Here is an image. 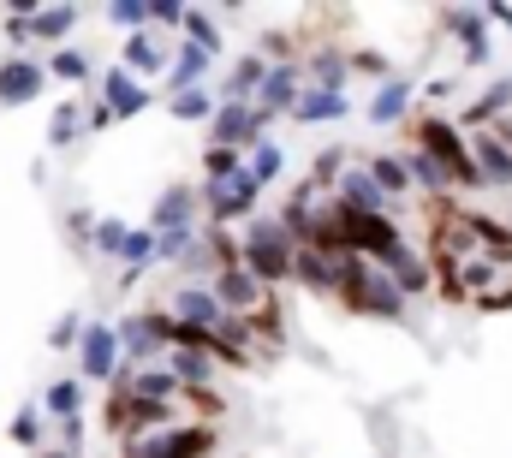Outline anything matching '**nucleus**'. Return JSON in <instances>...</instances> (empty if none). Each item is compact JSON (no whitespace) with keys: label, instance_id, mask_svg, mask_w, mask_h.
Segmentation results:
<instances>
[{"label":"nucleus","instance_id":"26","mask_svg":"<svg viewBox=\"0 0 512 458\" xmlns=\"http://www.w3.org/2000/svg\"><path fill=\"white\" fill-rule=\"evenodd\" d=\"M90 72H96V66H90L84 48H60V54L48 60V78H66V84H90Z\"/></svg>","mask_w":512,"mask_h":458},{"label":"nucleus","instance_id":"36","mask_svg":"<svg viewBox=\"0 0 512 458\" xmlns=\"http://www.w3.org/2000/svg\"><path fill=\"white\" fill-rule=\"evenodd\" d=\"M108 18L137 36V30H149V0H120V6H108Z\"/></svg>","mask_w":512,"mask_h":458},{"label":"nucleus","instance_id":"33","mask_svg":"<svg viewBox=\"0 0 512 458\" xmlns=\"http://www.w3.org/2000/svg\"><path fill=\"white\" fill-rule=\"evenodd\" d=\"M185 30H191V42H197V48H209V54H221V30H215V18H209V12H197V6H185Z\"/></svg>","mask_w":512,"mask_h":458},{"label":"nucleus","instance_id":"6","mask_svg":"<svg viewBox=\"0 0 512 458\" xmlns=\"http://www.w3.org/2000/svg\"><path fill=\"white\" fill-rule=\"evenodd\" d=\"M262 125L268 119L256 114V102H221L215 108V119H209V137L221 143V149H245V143H262Z\"/></svg>","mask_w":512,"mask_h":458},{"label":"nucleus","instance_id":"31","mask_svg":"<svg viewBox=\"0 0 512 458\" xmlns=\"http://www.w3.org/2000/svg\"><path fill=\"white\" fill-rule=\"evenodd\" d=\"M405 173H411V185H423V191H441V185H453V179L441 173V161H429L423 149H411V155H405Z\"/></svg>","mask_w":512,"mask_h":458},{"label":"nucleus","instance_id":"43","mask_svg":"<svg viewBox=\"0 0 512 458\" xmlns=\"http://www.w3.org/2000/svg\"><path fill=\"white\" fill-rule=\"evenodd\" d=\"M6 36H12V42H36V30H30V18H24V12H12V18H6Z\"/></svg>","mask_w":512,"mask_h":458},{"label":"nucleus","instance_id":"11","mask_svg":"<svg viewBox=\"0 0 512 458\" xmlns=\"http://www.w3.org/2000/svg\"><path fill=\"white\" fill-rule=\"evenodd\" d=\"M120 328V351L131 357V369H149L167 345H161V334H155V316L149 310H137V316H126V322H114Z\"/></svg>","mask_w":512,"mask_h":458},{"label":"nucleus","instance_id":"35","mask_svg":"<svg viewBox=\"0 0 512 458\" xmlns=\"http://www.w3.org/2000/svg\"><path fill=\"white\" fill-rule=\"evenodd\" d=\"M310 72L322 78V90H340V78H346V54H340V48H322V54L310 60Z\"/></svg>","mask_w":512,"mask_h":458},{"label":"nucleus","instance_id":"13","mask_svg":"<svg viewBox=\"0 0 512 458\" xmlns=\"http://www.w3.org/2000/svg\"><path fill=\"white\" fill-rule=\"evenodd\" d=\"M179 227H197V191L191 185H167L149 209V232H179Z\"/></svg>","mask_w":512,"mask_h":458},{"label":"nucleus","instance_id":"16","mask_svg":"<svg viewBox=\"0 0 512 458\" xmlns=\"http://www.w3.org/2000/svg\"><path fill=\"white\" fill-rule=\"evenodd\" d=\"M262 78H268V60H262V54H245V60H233V72L221 78L215 102H251L256 90H262Z\"/></svg>","mask_w":512,"mask_h":458},{"label":"nucleus","instance_id":"1","mask_svg":"<svg viewBox=\"0 0 512 458\" xmlns=\"http://www.w3.org/2000/svg\"><path fill=\"white\" fill-rule=\"evenodd\" d=\"M292 262H298V238L280 227V221H251L245 227V268L274 292L280 280H292Z\"/></svg>","mask_w":512,"mask_h":458},{"label":"nucleus","instance_id":"34","mask_svg":"<svg viewBox=\"0 0 512 458\" xmlns=\"http://www.w3.org/2000/svg\"><path fill=\"white\" fill-rule=\"evenodd\" d=\"M203 173H209V185H215V179H233V173H245V161H239V149H221V143H209V155H203Z\"/></svg>","mask_w":512,"mask_h":458},{"label":"nucleus","instance_id":"45","mask_svg":"<svg viewBox=\"0 0 512 458\" xmlns=\"http://www.w3.org/2000/svg\"><path fill=\"white\" fill-rule=\"evenodd\" d=\"M36 458H72V453H66V447H42Z\"/></svg>","mask_w":512,"mask_h":458},{"label":"nucleus","instance_id":"39","mask_svg":"<svg viewBox=\"0 0 512 458\" xmlns=\"http://www.w3.org/2000/svg\"><path fill=\"white\" fill-rule=\"evenodd\" d=\"M84 125H90V131H102V125H114V108L102 102V90H90V102H84Z\"/></svg>","mask_w":512,"mask_h":458},{"label":"nucleus","instance_id":"3","mask_svg":"<svg viewBox=\"0 0 512 458\" xmlns=\"http://www.w3.org/2000/svg\"><path fill=\"white\" fill-rule=\"evenodd\" d=\"M209 453H215V429H203V423H173L161 435L126 441V458H209Z\"/></svg>","mask_w":512,"mask_h":458},{"label":"nucleus","instance_id":"32","mask_svg":"<svg viewBox=\"0 0 512 458\" xmlns=\"http://www.w3.org/2000/svg\"><path fill=\"white\" fill-rule=\"evenodd\" d=\"M167 108H173L179 119H215V108H221V102H215V90H179Z\"/></svg>","mask_w":512,"mask_h":458},{"label":"nucleus","instance_id":"19","mask_svg":"<svg viewBox=\"0 0 512 458\" xmlns=\"http://www.w3.org/2000/svg\"><path fill=\"white\" fill-rule=\"evenodd\" d=\"M471 155H477V173H483V179L512 185V143L501 137V131H483V137L471 143Z\"/></svg>","mask_w":512,"mask_h":458},{"label":"nucleus","instance_id":"40","mask_svg":"<svg viewBox=\"0 0 512 458\" xmlns=\"http://www.w3.org/2000/svg\"><path fill=\"white\" fill-rule=\"evenodd\" d=\"M149 24H179L185 30V6L179 0H149Z\"/></svg>","mask_w":512,"mask_h":458},{"label":"nucleus","instance_id":"18","mask_svg":"<svg viewBox=\"0 0 512 458\" xmlns=\"http://www.w3.org/2000/svg\"><path fill=\"white\" fill-rule=\"evenodd\" d=\"M340 185V203L346 209H364V215H387V191L370 179V167H352L346 179H334Z\"/></svg>","mask_w":512,"mask_h":458},{"label":"nucleus","instance_id":"41","mask_svg":"<svg viewBox=\"0 0 512 458\" xmlns=\"http://www.w3.org/2000/svg\"><path fill=\"white\" fill-rule=\"evenodd\" d=\"M78 340H84V322H78V316H60V328L48 334V345H60V351H66V345H78Z\"/></svg>","mask_w":512,"mask_h":458},{"label":"nucleus","instance_id":"7","mask_svg":"<svg viewBox=\"0 0 512 458\" xmlns=\"http://www.w3.org/2000/svg\"><path fill=\"white\" fill-rule=\"evenodd\" d=\"M42 84H48V66H42V60H30V54L0 60V108H24V102H36Z\"/></svg>","mask_w":512,"mask_h":458},{"label":"nucleus","instance_id":"14","mask_svg":"<svg viewBox=\"0 0 512 458\" xmlns=\"http://www.w3.org/2000/svg\"><path fill=\"white\" fill-rule=\"evenodd\" d=\"M102 102L114 108V119H131V114H143V108L155 102V90H143V78H131L126 66H120V72L102 78Z\"/></svg>","mask_w":512,"mask_h":458},{"label":"nucleus","instance_id":"17","mask_svg":"<svg viewBox=\"0 0 512 458\" xmlns=\"http://www.w3.org/2000/svg\"><path fill=\"white\" fill-rule=\"evenodd\" d=\"M382 274L393 280V286H399V292H405V298L429 292V262H423V256H417L411 244H399V250L387 256V262H382Z\"/></svg>","mask_w":512,"mask_h":458},{"label":"nucleus","instance_id":"12","mask_svg":"<svg viewBox=\"0 0 512 458\" xmlns=\"http://www.w3.org/2000/svg\"><path fill=\"white\" fill-rule=\"evenodd\" d=\"M298 78H304L298 66H268V78H262V90H256V114H262V119L292 114V108H298V96H304V90H298Z\"/></svg>","mask_w":512,"mask_h":458},{"label":"nucleus","instance_id":"10","mask_svg":"<svg viewBox=\"0 0 512 458\" xmlns=\"http://www.w3.org/2000/svg\"><path fill=\"white\" fill-rule=\"evenodd\" d=\"M185 328H221L227 322V310H221V298L209 292V286H173V304H167Z\"/></svg>","mask_w":512,"mask_h":458},{"label":"nucleus","instance_id":"28","mask_svg":"<svg viewBox=\"0 0 512 458\" xmlns=\"http://www.w3.org/2000/svg\"><path fill=\"white\" fill-rule=\"evenodd\" d=\"M280 161H286V155H280V143H268V137H262V143L251 149V161H245V167H251V179H256V185L268 191V185L280 179Z\"/></svg>","mask_w":512,"mask_h":458},{"label":"nucleus","instance_id":"42","mask_svg":"<svg viewBox=\"0 0 512 458\" xmlns=\"http://www.w3.org/2000/svg\"><path fill=\"white\" fill-rule=\"evenodd\" d=\"M60 447H66L72 458L84 453V417H72V423H60Z\"/></svg>","mask_w":512,"mask_h":458},{"label":"nucleus","instance_id":"30","mask_svg":"<svg viewBox=\"0 0 512 458\" xmlns=\"http://www.w3.org/2000/svg\"><path fill=\"white\" fill-rule=\"evenodd\" d=\"M78 131H84V102H66V108L54 114V125H48V143L66 149V143H78Z\"/></svg>","mask_w":512,"mask_h":458},{"label":"nucleus","instance_id":"37","mask_svg":"<svg viewBox=\"0 0 512 458\" xmlns=\"http://www.w3.org/2000/svg\"><path fill=\"white\" fill-rule=\"evenodd\" d=\"M126 221H96V227H90V244H96V250H102V256H120V244H126Z\"/></svg>","mask_w":512,"mask_h":458},{"label":"nucleus","instance_id":"20","mask_svg":"<svg viewBox=\"0 0 512 458\" xmlns=\"http://www.w3.org/2000/svg\"><path fill=\"white\" fill-rule=\"evenodd\" d=\"M209 66H215V54H209V48H197V42H179V48H173V66H167V78H173V96H179V90H197V78H203Z\"/></svg>","mask_w":512,"mask_h":458},{"label":"nucleus","instance_id":"4","mask_svg":"<svg viewBox=\"0 0 512 458\" xmlns=\"http://www.w3.org/2000/svg\"><path fill=\"white\" fill-rule=\"evenodd\" d=\"M256 197H262V185L251 179V167H245V173H233V179H215V185L203 191V203H209V221H215V227L245 221V215L256 209Z\"/></svg>","mask_w":512,"mask_h":458},{"label":"nucleus","instance_id":"8","mask_svg":"<svg viewBox=\"0 0 512 458\" xmlns=\"http://www.w3.org/2000/svg\"><path fill=\"white\" fill-rule=\"evenodd\" d=\"M78 363H84L90 381H114V375H120V328L90 322L84 340H78Z\"/></svg>","mask_w":512,"mask_h":458},{"label":"nucleus","instance_id":"23","mask_svg":"<svg viewBox=\"0 0 512 458\" xmlns=\"http://www.w3.org/2000/svg\"><path fill=\"white\" fill-rule=\"evenodd\" d=\"M78 6H36V18H30V30H36V42H66L72 30H78Z\"/></svg>","mask_w":512,"mask_h":458},{"label":"nucleus","instance_id":"24","mask_svg":"<svg viewBox=\"0 0 512 458\" xmlns=\"http://www.w3.org/2000/svg\"><path fill=\"white\" fill-rule=\"evenodd\" d=\"M78 405H84V387H78V381H54V387L42 393V417H54V423H72V417H84Z\"/></svg>","mask_w":512,"mask_h":458},{"label":"nucleus","instance_id":"2","mask_svg":"<svg viewBox=\"0 0 512 458\" xmlns=\"http://www.w3.org/2000/svg\"><path fill=\"white\" fill-rule=\"evenodd\" d=\"M411 137H417V149H423L429 161H441V173H447L453 185H471V191L483 185V173H477V155L465 149V137H459L447 119H435V114L417 119V125H411Z\"/></svg>","mask_w":512,"mask_h":458},{"label":"nucleus","instance_id":"44","mask_svg":"<svg viewBox=\"0 0 512 458\" xmlns=\"http://www.w3.org/2000/svg\"><path fill=\"white\" fill-rule=\"evenodd\" d=\"M352 66H358V72H376V78L387 72V60H382V54H352Z\"/></svg>","mask_w":512,"mask_h":458},{"label":"nucleus","instance_id":"25","mask_svg":"<svg viewBox=\"0 0 512 458\" xmlns=\"http://www.w3.org/2000/svg\"><path fill=\"white\" fill-rule=\"evenodd\" d=\"M405 108H411V84H399V78H387L382 90L370 96V119H376V125H393V119H405Z\"/></svg>","mask_w":512,"mask_h":458},{"label":"nucleus","instance_id":"9","mask_svg":"<svg viewBox=\"0 0 512 458\" xmlns=\"http://www.w3.org/2000/svg\"><path fill=\"white\" fill-rule=\"evenodd\" d=\"M120 387H126L131 399H149V405H185V387H179L173 369H161V363H149V369H126Z\"/></svg>","mask_w":512,"mask_h":458},{"label":"nucleus","instance_id":"29","mask_svg":"<svg viewBox=\"0 0 512 458\" xmlns=\"http://www.w3.org/2000/svg\"><path fill=\"white\" fill-rule=\"evenodd\" d=\"M42 429H48V423H42V405H24V411L12 417V441H18V447H30V453H42V447H48V441H42Z\"/></svg>","mask_w":512,"mask_h":458},{"label":"nucleus","instance_id":"27","mask_svg":"<svg viewBox=\"0 0 512 458\" xmlns=\"http://www.w3.org/2000/svg\"><path fill=\"white\" fill-rule=\"evenodd\" d=\"M370 179L382 185L387 197H405V191H411V173H405V161H393V155H370Z\"/></svg>","mask_w":512,"mask_h":458},{"label":"nucleus","instance_id":"15","mask_svg":"<svg viewBox=\"0 0 512 458\" xmlns=\"http://www.w3.org/2000/svg\"><path fill=\"white\" fill-rule=\"evenodd\" d=\"M120 66H126L131 78H149V72H167L173 54H167V42H155L149 30H137V36H126V48H120Z\"/></svg>","mask_w":512,"mask_h":458},{"label":"nucleus","instance_id":"5","mask_svg":"<svg viewBox=\"0 0 512 458\" xmlns=\"http://www.w3.org/2000/svg\"><path fill=\"white\" fill-rule=\"evenodd\" d=\"M209 292L221 298V310H227V316H256V310L274 298L251 268H221V274H209Z\"/></svg>","mask_w":512,"mask_h":458},{"label":"nucleus","instance_id":"21","mask_svg":"<svg viewBox=\"0 0 512 458\" xmlns=\"http://www.w3.org/2000/svg\"><path fill=\"white\" fill-rule=\"evenodd\" d=\"M167 369H173V381H179V387H203V381H215V369H221V363H215L209 351H197V345H179V351L167 357Z\"/></svg>","mask_w":512,"mask_h":458},{"label":"nucleus","instance_id":"22","mask_svg":"<svg viewBox=\"0 0 512 458\" xmlns=\"http://www.w3.org/2000/svg\"><path fill=\"white\" fill-rule=\"evenodd\" d=\"M346 108H352V102H346V90H304V96H298V108H292V119L322 125V119H340Z\"/></svg>","mask_w":512,"mask_h":458},{"label":"nucleus","instance_id":"38","mask_svg":"<svg viewBox=\"0 0 512 458\" xmlns=\"http://www.w3.org/2000/svg\"><path fill=\"white\" fill-rule=\"evenodd\" d=\"M507 102H512V78H507V84H495V90H489V96H483V102L471 108V119H489V114H501Z\"/></svg>","mask_w":512,"mask_h":458}]
</instances>
